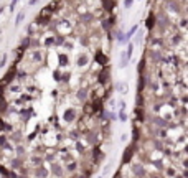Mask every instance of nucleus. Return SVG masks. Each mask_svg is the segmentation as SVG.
Returning a JSON list of instances; mask_svg holds the SVG:
<instances>
[{
  "instance_id": "nucleus-1",
  "label": "nucleus",
  "mask_w": 188,
  "mask_h": 178,
  "mask_svg": "<svg viewBox=\"0 0 188 178\" xmlns=\"http://www.w3.org/2000/svg\"><path fill=\"white\" fill-rule=\"evenodd\" d=\"M109 78H111V69H109V66H102V69L99 71V74H97V81H99L101 84H106L107 81H109Z\"/></svg>"
},
{
  "instance_id": "nucleus-2",
  "label": "nucleus",
  "mask_w": 188,
  "mask_h": 178,
  "mask_svg": "<svg viewBox=\"0 0 188 178\" xmlns=\"http://www.w3.org/2000/svg\"><path fill=\"white\" fill-rule=\"evenodd\" d=\"M134 150H135V145H129L127 149H125V152H124V155H122V163H129L132 160V157H134Z\"/></svg>"
},
{
  "instance_id": "nucleus-3",
  "label": "nucleus",
  "mask_w": 188,
  "mask_h": 178,
  "mask_svg": "<svg viewBox=\"0 0 188 178\" xmlns=\"http://www.w3.org/2000/svg\"><path fill=\"white\" fill-rule=\"evenodd\" d=\"M94 60H96V61H97V63H99L101 66H106L107 63H109V60H107V56H106V55H104L102 51H97V53H96V56H94Z\"/></svg>"
},
{
  "instance_id": "nucleus-4",
  "label": "nucleus",
  "mask_w": 188,
  "mask_h": 178,
  "mask_svg": "<svg viewBox=\"0 0 188 178\" xmlns=\"http://www.w3.org/2000/svg\"><path fill=\"white\" fill-rule=\"evenodd\" d=\"M145 26H147V30H152L155 26V15L154 13H150L149 17H147V20H145Z\"/></svg>"
},
{
  "instance_id": "nucleus-5",
  "label": "nucleus",
  "mask_w": 188,
  "mask_h": 178,
  "mask_svg": "<svg viewBox=\"0 0 188 178\" xmlns=\"http://www.w3.org/2000/svg\"><path fill=\"white\" fill-rule=\"evenodd\" d=\"M114 21H115L114 17H111V18L104 20V21H102V28H104V30H111V28H112V25H114Z\"/></svg>"
},
{
  "instance_id": "nucleus-6",
  "label": "nucleus",
  "mask_w": 188,
  "mask_h": 178,
  "mask_svg": "<svg viewBox=\"0 0 188 178\" xmlns=\"http://www.w3.org/2000/svg\"><path fill=\"white\" fill-rule=\"evenodd\" d=\"M74 115H76L74 109H68V110L64 112V121H66V122H71V121H74Z\"/></svg>"
},
{
  "instance_id": "nucleus-7",
  "label": "nucleus",
  "mask_w": 188,
  "mask_h": 178,
  "mask_svg": "<svg viewBox=\"0 0 188 178\" xmlns=\"http://www.w3.org/2000/svg\"><path fill=\"white\" fill-rule=\"evenodd\" d=\"M127 64H129V56L125 55V51H124L122 55H120V61H119V66H120V68H125Z\"/></svg>"
},
{
  "instance_id": "nucleus-8",
  "label": "nucleus",
  "mask_w": 188,
  "mask_h": 178,
  "mask_svg": "<svg viewBox=\"0 0 188 178\" xmlns=\"http://www.w3.org/2000/svg\"><path fill=\"white\" fill-rule=\"evenodd\" d=\"M134 112L137 114V121H140V122H142V121H144V119H145V117H144V107H139V106H137Z\"/></svg>"
},
{
  "instance_id": "nucleus-9",
  "label": "nucleus",
  "mask_w": 188,
  "mask_h": 178,
  "mask_svg": "<svg viewBox=\"0 0 188 178\" xmlns=\"http://www.w3.org/2000/svg\"><path fill=\"white\" fill-rule=\"evenodd\" d=\"M23 18H25V12L21 10V12H18V15H17V18H15V25L18 26L21 21H23Z\"/></svg>"
},
{
  "instance_id": "nucleus-10",
  "label": "nucleus",
  "mask_w": 188,
  "mask_h": 178,
  "mask_svg": "<svg viewBox=\"0 0 188 178\" xmlns=\"http://www.w3.org/2000/svg\"><path fill=\"white\" fill-rule=\"evenodd\" d=\"M132 53H134V43L129 41V43H127V51H125V55L129 56V60L132 58Z\"/></svg>"
},
{
  "instance_id": "nucleus-11",
  "label": "nucleus",
  "mask_w": 188,
  "mask_h": 178,
  "mask_svg": "<svg viewBox=\"0 0 188 178\" xmlns=\"http://www.w3.org/2000/svg\"><path fill=\"white\" fill-rule=\"evenodd\" d=\"M60 58V66H68V56L66 55H58Z\"/></svg>"
},
{
  "instance_id": "nucleus-12",
  "label": "nucleus",
  "mask_w": 188,
  "mask_h": 178,
  "mask_svg": "<svg viewBox=\"0 0 188 178\" xmlns=\"http://www.w3.org/2000/svg\"><path fill=\"white\" fill-rule=\"evenodd\" d=\"M117 89H119V92L125 94V92H127V89H129V84H127V83H120L119 86H117Z\"/></svg>"
},
{
  "instance_id": "nucleus-13",
  "label": "nucleus",
  "mask_w": 188,
  "mask_h": 178,
  "mask_svg": "<svg viewBox=\"0 0 188 178\" xmlns=\"http://www.w3.org/2000/svg\"><path fill=\"white\" fill-rule=\"evenodd\" d=\"M144 86H145V79H144V76H140V81H139V92L144 91Z\"/></svg>"
},
{
  "instance_id": "nucleus-14",
  "label": "nucleus",
  "mask_w": 188,
  "mask_h": 178,
  "mask_svg": "<svg viewBox=\"0 0 188 178\" xmlns=\"http://www.w3.org/2000/svg\"><path fill=\"white\" fill-rule=\"evenodd\" d=\"M63 43H64V36H58V38H55V41H53V44H56V46H60Z\"/></svg>"
},
{
  "instance_id": "nucleus-15",
  "label": "nucleus",
  "mask_w": 188,
  "mask_h": 178,
  "mask_svg": "<svg viewBox=\"0 0 188 178\" xmlns=\"http://www.w3.org/2000/svg\"><path fill=\"white\" fill-rule=\"evenodd\" d=\"M119 121L120 122H125V121H127V114H125L124 110H120V112H119Z\"/></svg>"
},
{
  "instance_id": "nucleus-16",
  "label": "nucleus",
  "mask_w": 188,
  "mask_h": 178,
  "mask_svg": "<svg viewBox=\"0 0 188 178\" xmlns=\"http://www.w3.org/2000/svg\"><path fill=\"white\" fill-rule=\"evenodd\" d=\"M137 32H139V30H137ZM142 36H144V32H139V33H137V38H135V44L142 41Z\"/></svg>"
},
{
  "instance_id": "nucleus-17",
  "label": "nucleus",
  "mask_w": 188,
  "mask_h": 178,
  "mask_svg": "<svg viewBox=\"0 0 188 178\" xmlns=\"http://www.w3.org/2000/svg\"><path fill=\"white\" fill-rule=\"evenodd\" d=\"M78 63H79V66H84V64L88 63V58H86V56H81V58H79V61H78Z\"/></svg>"
},
{
  "instance_id": "nucleus-18",
  "label": "nucleus",
  "mask_w": 188,
  "mask_h": 178,
  "mask_svg": "<svg viewBox=\"0 0 188 178\" xmlns=\"http://www.w3.org/2000/svg\"><path fill=\"white\" fill-rule=\"evenodd\" d=\"M137 137H139V129H137L135 125H134V130H132V139H134V140H135V139H137Z\"/></svg>"
},
{
  "instance_id": "nucleus-19",
  "label": "nucleus",
  "mask_w": 188,
  "mask_h": 178,
  "mask_svg": "<svg viewBox=\"0 0 188 178\" xmlns=\"http://www.w3.org/2000/svg\"><path fill=\"white\" fill-rule=\"evenodd\" d=\"M132 3H134V0H124V7L125 8H131Z\"/></svg>"
},
{
  "instance_id": "nucleus-20",
  "label": "nucleus",
  "mask_w": 188,
  "mask_h": 178,
  "mask_svg": "<svg viewBox=\"0 0 188 178\" xmlns=\"http://www.w3.org/2000/svg\"><path fill=\"white\" fill-rule=\"evenodd\" d=\"M33 58H35L37 61H40V60H41V53H40V51H35V53H33Z\"/></svg>"
},
{
  "instance_id": "nucleus-21",
  "label": "nucleus",
  "mask_w": 188,
  "mask_h": 178,
  "mask_svg": "<svg viewBox=\"0 0 188 178\" xmlns=\"http://www.w3.org/2000/svg\"><path fill=\"white\" fill-rule=\"evenodd\" d=\"M76 167H78V163H76V162H71V163H68V170H74Z\"/></svg>"
},
{
  "instance_id": "nucleus-22",
  "label": "nucleus",
  "mask_w": 188,
  "mask_h": 178,
  "mask_svg": "<svg viewBox=\"0 0 188 178\" xmlns=\"http://www.w3.org/2000/svg\"><path fill=\"white\" fill-rule=\"evenodd\" d=\"M5 63H7V55H3V58L0 60V68H3V66H5Z\"/></svg>"
},
{
  "instance_id": "nucleus-23",
  "label": "nucleus",
  "mask_w": 188,
  "mask_h": 178,
  "mask_svg": "<svg viewBox=\"0 0 188 178\" xmlns=\"http://www.w3.org/2000/svg\"><path fill=\"white\" fill-rule=\"evenodd\" d=\"M144 68H145V60H142V61H140V64H139V71L142 73V71H144Z\"/></svg>"
},
{
  "instance_id": "nucleus-24",
  "label": "nucleus",
  "mask_w": 188,
  "mask_h": 178,
  "mask_svg": "<svg viewBox=\"0 0 188 178\" xmlns=\"http://www.w3.org/2000/svg\"><path fill=\"white\" fill-rule=\"evenodd\" d=\"M86 94H88V92L84 91V89H81V92H79V99H86Z\"/></svg>"
},
{
  "instance_id": "nucleus-25",
  "label": "nucleus",
  "mask_w": 188,
  "mask_h": 178,
  "mask_svg": "<svg viewBox=\"0 0 188 178\" xmlns=\"http://www.w3.org/2000/svg\"><path fill=\"white\" fill-rule=\"evenodd\" d=\"M17 3H18L17 0H12V3H10V10H12V12L15 10V5H17Z\"/></svg>"
},
{
  "instance_id": "nucleus-26",
  "label": "nucleus",
  "mask_w": 188,
  "mask_h": 178,
  "mask_svg": "<svg viewBox=\"0 0 188 178\" xmlns=\"http://www.w3.org/2000/svg\"><path fill=\"white\" fill-rule=\"evenodd\" d=\"M40 2V0H30V2H28V5L31 7V5H37V3Z\"/></svg>"
},
{
  "instance_id": "nucleus-27",
  "label": "nucleus",
  "mask_w": 188,
  "mask_h": 178,
  "mask_svg": "<svg viewBox=\"0 0 188 178\" xmlns=\"http://www.w3.org/2000/svg\"><path fill=\"white\" fill-rule=\"evenodd\" d=\"M55 79H56V81H60V71H56V73H55Z\"/></svg>"
},
{
  "instance_id": "nucleus-28",
  "label": "nucleus",
  "mask_w": 188,
  "mask_h": 178,
  "mask_svg": "<svg viewBox=\"0 0 188 178\" xmlns=\"http://www.w3.org/2000/svg\"><path fill=\"white\" fill-rule=\"evenodd\" d=\"M120 110H125V102H124V101L120 102Z\"/></svg>"
},
{
  "instance_id": "nucleus-29",
  "label": "nucleus",
  "mask_w": 188,
  "mask_h": 178,
  "mask_svg": "<svg viewBox=\"0 0 188 178\" xmlns=\"http://www.w3.org/2000/svg\"><path fill=\"white\" fill-rule=\"evenodd\" d=\"M2 12H3V7H0V15H2Z\"/></svg>"
},
{
  "instance_id": "nucleus-30",
  "label": "nucleus",
  "mask_w": 188,
  "mask_h": 178,
  "mask_svg": "<svg viewBox=\"0 0 188 178\" xmlns=\"http://www.w3.org/2000/svg\"><path fill=\"white\" fill-rule=\"evenodd\" d=\"M17 2H20V0H17Z\"/></svg>"
}]
</instances>
